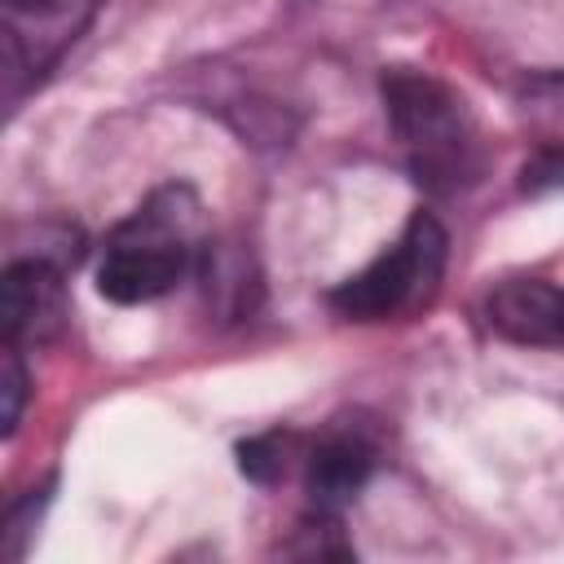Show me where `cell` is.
<instances>
[{
  "mask_svg": "<svg viewBox=\"0 0 564 564\" xmlns=\"http://www.w3.org/2000/svg\"><path fill=\"white\" fill-rule=\"evenodd\" d=\"M203 203L189 185H159L128 220H119L97 260V291L115 304H150L167 295L203 256Z\"/></svg>",
  "mask_w": 564,
  "mask_h": 564,
  "instance_id": "1",
  "label": "cell"
},
{
  "mask_svg": "<svg viewBox=\"0 0 564 564\" xmlns=\"http://www.w3.org/2000/svg\"><path fill=\"white\" fill-rule=\"evenodd\" d=\"M379 93L392 137L423 189L454 194L480 176V137L449 84L414 66H388L379 75Z\"/></svg>",
  "mask_w": 564,
  "mask_h": 564,
  "instance_id": "2",
  "label": "cell"
},
{
  "mask_svg": "<svg viewBox=\"0 0 564 564\" xmlns=\"http://www.w3.org/2000/svg\"><path fill=\"white\" fill-rule=\"evenodd\" d=\"M449 238L432 212H414L392 247H383L361 273L344 278L330 291V308L348 322H388L419 313L445 273Z\"/></svg>",
  "mask_w": 564,
  "mask_h": 564,
  "instance_id": "3",
  "label": "cell"
},
{
  "mask_svg": "<svg viewBox=\"0 0 564 564\" xmlns=\"http://www.w3.org/2000/svg\"><path fill=\"white\" fill-rule=\"evenodd\" d=\"M101 4L106 0H0L9 106L66 57V48L93 26Z\"/></svg>",
  "mask_w": 564,
  "mask_h": 564,
  "instance_id": "4",
  "label": "cell"
},
{
  "mask_svg": "<svg viewBox=\"0 0 564 564\" xmlns=\"http://www.w3.org/2000/svg\"><path fill=\"white\" fill-rule=\"evenodd\" d=\"M66 326L62 264L48 256L13 260L0 278V348H44Z\"/></svg>",
  "mask_w": 564,
  "mask_h": 564,
  "instance_id": "5",
  "label": "cell"
},
{
  "mask_svg": "<svg viewBox=\"0 0 564 564\" xmlns=\"http://www.w3.org/2000/svg\"><path fill=\"white\" fill-rule=\"evenodd\" d=\"M375 463H379V441L361 423H330L304 458L308 511L339 516L366 489Z\"/></svg>",
  "mask_w": 564,
  "mask_h": 564,
  "instance_id": "6",
  "label": "cell"
},
{
  "mask_svg": "<svg viewBox=\"0 0 564 564\" xmlns=\"http://www.w3.org/2000/svg\"><path fill=\"white\" fill-rule=\"evenodd\" d=\"M494 335L529 348H564V286L546 278H507L485 295Z\"/></svg>",
  "mask_w": 564,
  "mask_h": 564,
  "instance_id": "7",
  "label": "cell"
},
{
  "mask_svg": "<svg viewBox=\"0 0 564 564\" xmlns=\"http://www.w3.org/2000/svg\"><path fill=\"white\" fill-rule=\"evenodd\" d=\"M520 123L533 141V163L524 167V185L564 176V70L529 79L520 93Z\"/></svg>",
  "mask_w": 564,
  "mask_h": 564,
  "instance_id": "8",
  "label": "cell"
},
{
  "mask_svg": "<svg viewBox=\"0 0 564 564\" xmlns=\"http://www.w3.org/2000/svg\"><path fill=\"white\" fill-rule=\"evenodd\" d=\"M291 432H269V436H251L238 454H242V471L251 480H278L286 467V449H291Z\"/></svg>",
  "mask_w": 564,
  "mask_h": 564,
  "instance_id": "9",
  "label": "cell"
},
{
  "mask_svg": "<svg viewBox=\"0 0 564 564\" xmlns=\"http://www.w3.org/2000/svg\"><path fill=\"white\" fill-rule=\"evenodd\" d=\"M4 370H0V392H4V436H13L18 414H22V397H26V370H22V352L18 348H0Z\"/></svg>",
  "mask_w": 564,
  "mask_h": 564,
  "instance_id": "10",
  "label": "cell"
}]
</instances>
